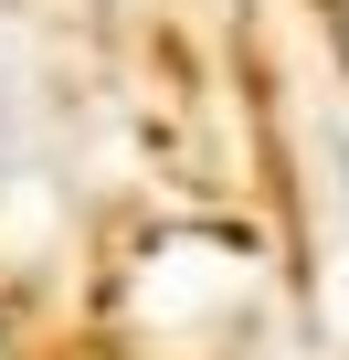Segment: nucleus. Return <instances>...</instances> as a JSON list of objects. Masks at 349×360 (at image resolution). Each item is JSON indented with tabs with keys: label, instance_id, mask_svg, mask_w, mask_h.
Returning a JSON list of instances; mask_svg holds the SVG:
<instances>
[{
	"label": "nucleus",
	"instance_id": "f257e3e1",
	"mask_svg": "<svg viewBox=\"0 0 349 360\" xmlns=\"http://www.w3.org/2000/svg\"><path fill=\"white\" fill-rule=\"evenodd\" d=\"M328 43H338V64H349V0H328Z\"/></svg>",
	"mask_w": 349,
	"mask_h": 360
}]
</instances>
